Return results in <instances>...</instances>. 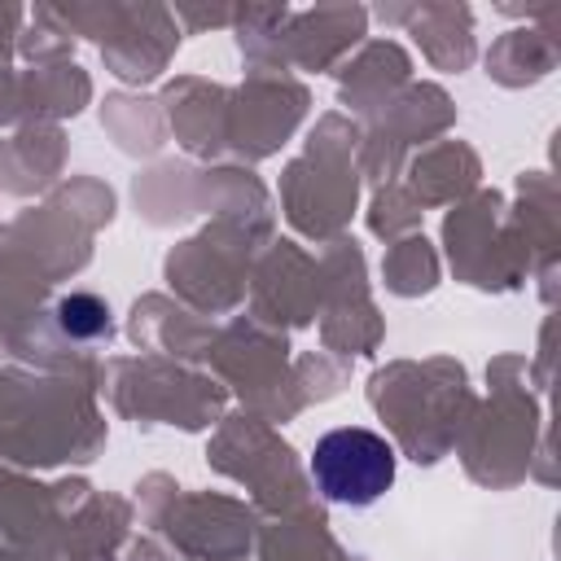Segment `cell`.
I'll list each match as a JSON object with an SVG mask.
<instances>
[{
  "mask_svg": "<svg viewBox=\"0 0 561 561\" xmlns=\"http://www.w3.org/2000/svg\"><path fill=\"white\" fill-rule=\"evenodd\" d=\"M311 482L329 504L368 508L394 486V447L364 425L329 430L311 451Z\"/></svg>",
  "mask_w": 561,
  "mask_h": 561,
  "instance_id": "1",
  "label": "cell"
}]
</instances>
